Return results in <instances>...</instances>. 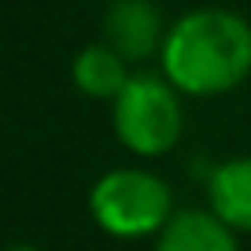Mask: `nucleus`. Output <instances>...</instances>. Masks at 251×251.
I'll return each mask as SVG.
<instances>
[{
    "mask_svg": "<svg viewBox=\"0 0 251 251\" xmlns=\"http://www.w3.org/2000/svg\"><path fill=\"white\" fill-rule=\"evenodd\" d=\"M111 129L118 144L137 159H163L177 148L185 129L181 93L166 81L163 71H133L122 93L111 100Z\"/></svg>",
    "mask_w": 251,
    "mask_h": 251,
    "instance_id": "3",
    "label": "nucleus"
},
{
    "mask_svg": "<svg viewBox=\"0 0 251 251\" xmlns=\"http://www.w3.org/2000/svg\"><path fill=\"white\" fill-rule=\"evenodd\" d=\"M207 207L236 233H251V155H233L207 174Z\"/></svg>",
    "mask_w": 251,
    "mask_h": 251,
    "instance_id": "6",
    "label": "nucleus"
},
{
    "mask_svg": "<svg viewBox=\"0 0 251 251\" xmlns=\"http://www.w3.org/2000/svg\"><path fill=\"white\" fill-rule=\"evenodd\" d=\"M129 74H133L129 63H126L107 41H96V45L78 48L74 59H71V81H74V89H78L81 96H89V100L111 103L118 93H122V85L129 81Z\"/></svg>",
    "mask_w": 251,
    "mask_h": 251,
    "instance_id": "7",
    "label": "nucleus"
},
{
    "mask_svg": "<svg viewBox=\"0 0 251 251\" xmlns=\"http://www.w3.org/2000/svg\"><path fill=\"white\" fill-rule=\"evenodd\" d=\"M174 192L159 174L144 166H115L89 188V214L96 229L115 240L155 236L174 218Z\"/></svg>",
    "mask_w": 251,
    "mask_h": 251,
    "instance_id": "2",
    "label": "nucleus"
},
{
    "mask_svg": "<svg viewBox=\"0 0 251 251\" xmlns=\"http://www.w3.org/2000/svg\"><path fill=\"white\" fill-rule=\"evenodd\" d=\"M236 229H229L211 207H181L151 236V251H240Z\"/></svg>",
    "mask_w": 251,
    "mask_h": 251,
    "instance_id": "5",
    "label": "nucleus"
},
{
    "mask_svg": "<svg viewBox=\"0 0 251 251\" xmlns=\"http://www.w3.org/2000/svg\"><path fill=\"white\" fill-rule=\"evenodd\" d=\"M4 251H45V248H37V244H11V248H4Z\"/></svg>",
    "mask_w": 251,
    "mask_h": 251,
    "instance_id": "8",
    "label": "nucleus"
},
{
    "mask_svg": "<svg viewBox=\"0 0 251 251\" xmlns=\"http://www.w3.org/2000/svg\"><path fill=\"white\" fill-rule=\"evenodd\" d=\"M103 41L126 63H144L163 52L170 26L163 23L155 0H107L103 8Z\"/></svg>",
    "mask_w": 251,
    "mask_h": 251,
    "instance_id": "4",
    "label": "nucleus"
},
{
    "mask_svg": "<svg viewBox=\"0 0 251 251\" xmlns=\"http://www.w3.org/2000/svg\"><path fill=\"white\" fill-rule=\"evenodd\" d=\"M159 71L181 96H226L251 78V23L229 8L185 11L166 30Z\"/></svg>",
    "mask_w": 251,
    "mask_h": 251,
    "instance_id": "1",
    "label": "nucleus"
}]
</instances>
